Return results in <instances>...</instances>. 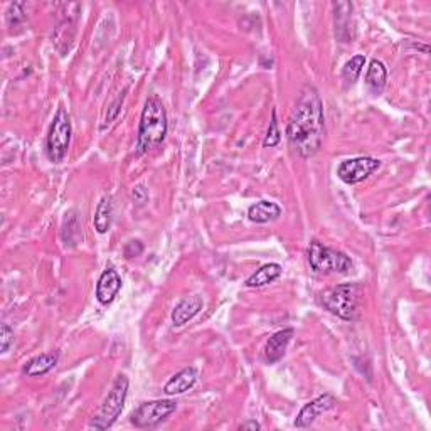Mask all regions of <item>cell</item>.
<instances>
[{
	"instance_id": "1",
	"label": "cell",
	"mask_w": 431,
	"mask_h": 431,
	"mask_svg": "<svg viewBox=\"0 0 431 431\" xmlns=\"http://www.w3.org/2000/svg\"><path fill=\"white\" fill-rule=\"evenodd\" d=\"M287 138L290 147L302 158L314 157L325 138L324 103L315 86L307 85L295 103L288 120Z\"/></svg>"
},
{
	"instance_id": "2",
	"label": "cell",
	"mask_w": 431,
	"mask_h": 431,
	"mask_svg": "<svg viewBox=\"0 0 431 431\" xmlns=\"http://www.w3.org/2000/svg\"><path fill=\"white\" fill-rule=\"evenodd\" d=\"M167 129V112L164 103L157 98L150 96L145 101V107L142 110V117H140L138 125V137H137V153H147L152 148H157L158 145L165 140Z\"/></svg>"
},
{
	"instance_id": "3",
	"label": "cell",
	"mask_w": 431,
	"mask_h": 431,
	"mask_svg": "<svg viewBox=\"0 0 431 431\" xmlns=\"http://www.w3.org/2000/svg\"><path fill=\"white\" fill-rule=\"evenodd\" d=\"M320 302L331 314L342 320H355L359 315L360 288L355 283H342L320 293Z\"/></svg>"
},
{
	"instance_id": "4",
	"label": "cell",
	"mask_w": 431,
	"mask_h": 431,
	"mask_svg": "<svg viewBox=\"0 0 431 431\" xmlns=\"http://www.w3.org/2000/svg\"><path fill=\"white\" fill-rule=\"evenodd\" d=\"M129 377L125 374H120L113 382L112 389L107 398H105L103 404H101L98 415L91 420L90 426L95 430H107L110 426L118 420V416L122 415L123 406H125L126 394H129Z\"/></svg>"
},
{
	"instance_id": "5",
	"label": "cell",
	"mask_w": 431,
	"mask_h": 431,
	"mask_svg": "<svg viewBox=\"0 0 431 431\" xmlns=\"http://www.w3.org/2000/svg\"><path fill=\"white\" fill-rule=\"evenodd\" d=\"M307 254L310 268L317 273H349L353 270V261L346 253L324 246L320 241H312Z\"/></svg>"
},
{
	"instance_id": "6",
	"label": "cell",
	"mask_w": 431,
	"mask_h": 431,
	"mask_svg": "<svg viewBox=\"0 0 431 431\" xmlns=\"http://www.w3.org/2000/svg\"><path fill=\"white\" fill-rule=\"evenodd\" d=\"M71 118H69L68 112L61 107L56 112L54 118H52L49 134H47L46 140V150L51 162H54V164L63 162L66 153H68L69 143H71Z\"/></svg>"
},
{
	"instance_id": "7",
	"label": "cell",
	"mask_w": 431,
	"mask_h": 431,
	"mask_svg": "<svg viewBox=\"0 0 431 431\" xmlns=\"http://www.w3.org/2000/svg\"><path fill=\"white\" fill-rule=\"evenodd\" d=\"M177 410V403L170 401V399H157V401L142 403L140 406L131 413L130 421L137 428H153V426L160 425L165 421L172 413Z\"/></svg>"
},
{
	"instance_id": "8",
	"label": "cell",
	"mask_w": 431,
	"mask_h": 431,
	"mask_svg": "<svg viewBox=\"0 0 431 431\" xmlns=\"http://www.w3.org/2000/svg\"><path fill=\"white\" fill-rule=\"evenodd\" d=\"M381 167V162L372 157H354L347 158L337 169V175L342 182L354 186L362 182L369 175H372Z\"/></svg>"
},
{
	"instance_id": "9",
	"label": "cell",
	"mask_w": 431,
	"mask_h": 431,
	"mask_svg": "<svg viewBox=\"0 0 431 431\" xmlns=\"http://www.w3.org/2000/svg\"><path fill=\"white\" fill-rule=\"evenodd\" d=\"M337 406V399L333 398L332 394H324L319 396V398L310 401L309 404L302 408L300 413H298L297 420H295V426L297 428H309L315 423L317 418H320L324 413L333 410Z\"/></svg>"
},
{
	"instance_id": "10",
	"label": "cell",
	"mask_w": 431,
	"mask_h": 431,
	"mask_svg": "<svg viewBox=\"0 0 431 431\" xmlns=\"http://www.w3.org/2000/svg\"><path fill=\"white\" fill-rule=\"evenodd\" d=\"M120 290L122 276L118 275L117 270L108 268V270H105L103 273H101L98 285H96V298H98L101 305H110V303L115 300V297Z\"/></svg>"
},
{
	"instance_id": "11",
	"label": "cell",
	"mask_w": 431,
	"mask_h": 431,
	"mask_svg": "<svg viewBox=\"0 0 431 431\" xmlns=\"http://www.w3.org/2000/svg\"><path fill=\"white\" fill-rule=\"evenodd\" d=\"M293 333V329H283V331L276 332L275 336L268 338L265 349H263V359H265L266 364H275L283 358L288 344L292 342Z\"/></svg>"
},
{
	"instance_id": "12",
	"label": "cell",
	"mask_w": 431,
	"mask_h": 431,
	"mask_svg": "<svg viewBox=\"0 0 431 431\" xmlns=\"http://www.w3.org/2000/svg\"><path fill=\"white\" fill-rule=\"evenodd\" d=\"M197 377H199V374H197L196 367L182 369V371H179L175 376H172L169 381H167V384L164 386V393L167 396H177L187 393L189 389L194 388Z\"/></svg>"
},
{
	"instance_id": "13",
	"label": "cell",
	"mask_w": 431,
	"mask_h": 431,
	"mask_svg": "<svg viewBox=\"0 0 431 431\" xmlns=\"http://www.w3.org/2000/svg\"><path fill=\"white\" fill-rule=\"evenodd\" d=\"M202 307H204V300H202L201 295H192V297L184 298L172 312V324L175 327H182L199 314Z\"/></svg>"
},
{
	"instance_id": "14",
	"label": "cell",
	"mask_w": 431,
	"mask_h": 431,
	"mask_svg": "<svg viewBox=\"0 0 431 431\" xmlns=\"http://www.w3.org/2000/svg\"><path fill=\"white\" fill-rule=\"evenodd\" d=\"M281 216V208L276 202L271 201H259L248 209V219L256 224H266L276 221Z\"/></svg>"
},
{
	"instance_id": "15",
	"label": "cell",
	"mask_w": 431,
	"mask_h": 431,
	"mask_svg": "<svg viewBox=\"0 0 431 431\" xmlns=\"http://www.w3.org/2000/svg\"><path fill=\"white\" fill-rule=\"evenodd\" d=\"M58 360H59L58 353H47V354L36 355V358L28 360V364H25L24 369H22V372L29 377L44 376V374H47L56 367Z\"/></svg>"
},
{
	"instance_id": "16",
	"label": "cell",
	"mask_w": 431,
	"mask_h": 431,
	"mask_svg": "<svg viewBox=\"0 0 431 431\" xmlns=\"http://www.w3.org/2000/svg\"><path fill=\"white\" fill-rule=\"evenodd\" d=\"M388 81V69L382 61L372 59L366 74V85L372 95H381Z\"/></svg>"
},
{
	"instance_id": "17",
	"label": "cell",
	"mask_w": 431,
	"mask_h": 431,
	"mask_svg": "<svg viewBox=\"0 0 431 431\" xmlns=\"http://www.w3.org/2000/svg\"><path fill=\"white\" fill-rule=\"evenodd\" d=\"M280 275H281V266L278 263H266V265H263L259 270L254 271V273L246 280V287L249 288L266 287V285L273 283L276 278H280Z\"/></svg>"
},
{
	"instance_id": "18",
	"label": "cell",
	"mask_w": 431,
	"mask_h": 431,
	"mask_svg": "<svg viewBox=\"0 0 431 431\" xmlns=\"http://www.w3.org/2000/svg\"><path fill=\"white\" fill-rule=\"evenodd\" d=\"M113 221V202L112 197L105 196L103 199L100 201L98 208H96L95 213V230L100 232V235H105V232L110 231Z\"/></svg>"
},
{
	"instance_id": "19",
	"label": "cell",
	"mask_w": 431,
	"mask_h": 431,
	"mask_svg": "<svg viewBox=\"0 0 431 431\" xmlns=\"http://www.w3.org/2000/svg\"><path fill=\"white\" fill-rule=\"evenodd\" d=\"M83 240L81 224H79L76 216H69L64 221L63 226V241L66 246H76Z\"/></svg>"
},
{
	"instance_id": "20",
	"label": "cell",
	"mask_w": 431,
	"mask_h": 431,
	"mask_svg": "<svg viewBox=\"0 0 431 431\" xmlns=\"http://www.w3.org/2000/svg\"><path fill=\"white\" fill-rule=\"evenodd\" d=\"M364 64H366V58H364L362 54L354 56L353 59L347 61L344 69H342V76L349 85H354L355 81H358V78L360 76V73H362Z\"/></svg>"
},
{
	"instance_id": "21",
	"label": "cell",
	"mask_w": 431,
	"mask_h": 431,
	"mask_svg": "<svg viewBox=\"0 0 431 431\" xmlns=\"http://www.w3.org/2000/svg\"><path fill=\"white\" fill-rule=\"evenodd\" d=\"M280 142H281V131L278 129V120H276V110H273V112H271L270 126H268L266 137H265V140H263V145L271 148V147H276Z\"/></svg>"
},
{
	"instance_id": "22",
	"label": "cell",
	"mask_w": 431,
	"mask_h": 431,
	"mask_svg": "<svg viewBox=\"0 0 431 431\" xmlns=\"http://www.w3.org/2000/svg\"><path fill=\"white\" fill-rule=\"evenodd\" d=\"M12 342H14V331L7 324H2V327H0V349L4 354L11 349Z\"/></svg>"
},
{
	"instance_id": "23",
	"label": "cell",
	"mask_w": 431,
	"mask_h": 431,
	"mask_svg": "<svg viewBox=\"0 0 431 431\" xmlns=\"http://www.w3.org/2000/svg\"><path fill=\"white\" fill-rule=\"evenodd\" d=\"M24 19H25V16H24V7H22V4H12L7 11L8 25H17Z\"/></svg>"
},
{
	"instance_id": "24",
	"label": "cell",
	"mask_w": 431,
	"mask_h": 431,
	"mask_svg": "<svg viewBox=\"0 0 431 431\" xmlns=\"http://www.w3.org/2000/svg\"><path fill=\"white\" fill-rule=\"evenodd\" d=\"M125 93L126 91H123V93L118 96V98L113 101L112 105H110V108H108V113H107V118H105V126L107 125H110V123H112L113 120H115V118L118 117V113H120V110H122V105H123V101H125ZM103 126V129H105Z\"/></svg>"
},
{
	"instance_id": "25",
	"label": "cell",
	"mask_w": 431,
	"mask_h": 431,
	"mask_svg": "<svg viewBox=\"0 0 431 431\" xmlns=\"http://www.w3.org/2000/svg\"><path fill=\"white\" fill-rule=\"evenodd\" d=\"M142 253H143V243L140 240H131L125 244V248H123V254H125V258L129 259L137 258Z\"/></svg>"
},
{
	"instance_id": "26",
	"label": "cell",
	"mask_w": 431,
	"mask_h": 431,
	"mask_svg": "<svg viewBox=\"0 0 431 431\" xmlns=\"http://www.w3.org/2000/svg\"><path fill=\"white\" fill-rule=\"evenodd\" d=\"M134 197L140 202V204H143V202L148 199V192L145 191L143 186H137L134 189Z\"/></svg>"
},
{
	"instance_id": "27",
	"label": "cell",
	"mask_w": 431,
	"mask_h": 431,
	"mask_svg": "<svg viewBox=\"0 0 431 431\" xmlns=\"http://www.w3.org/2000/svg\"><path fill=\"white\" fill-rule=\"evenodd\" d=\"M261 428V425L258 423V421H244V423H241L240 425V430H253V431H256V430H259Z\"/></svg>"
}]
</instances>
